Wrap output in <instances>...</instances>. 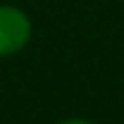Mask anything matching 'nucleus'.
<instances>
[{
    "label": "nucleus",
    "instance_id": "nucleus-1",
    "mask_svg": "<svg viewBox=\"0 0 124 124\" xmlns=\"http://www.w3.org/2000/svg\"><path fill=\"white\" fill-rule=\"evenodd\" d=\"M32 39V21L16 5H0V58L18 55Z\"/></svg>",
    "mask_w": 124,
    "mask_h": 124
},
{
    "label": "nucleus",
    "instance_id": "nucleus-2",
    "mask_svg": "<svg viewBox=\"0 0 124 124\" xmlns=\"http://www.w3.org/2000/svg\"><path fill=\"white\" fill-rule=\"evenodd\" d=\"M55 124H94V122L85 120V117H67V120H60V122H55Z\"/></svg>",
    "mask_w": 124,
    "mask_h": 124
}]
</instances>
